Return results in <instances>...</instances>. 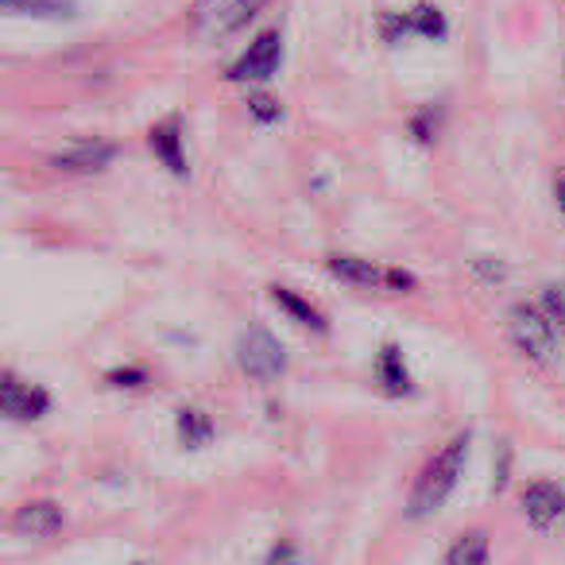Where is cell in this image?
<instances>
[{"instance_id":"obj_12","label":"cell","mask_w":565,"mask_h":565,"mask_svg":"<svg viewBox=\"0 0 565 565\" xmlns=\"http://www.w3.org/2000/svg\"><path fill=\"white\" fill-rule=\"evenodd\" d=\"M376 384L384 387L392 399H403V395L415 392V384H411V372H407V356H403V349L395 345V341H387V345L380 349V356H376Z\"/></svg>"},{"instance_id":"obj_10","label":"cell","mask_w":565,"mask_h":565,"mask_svg":"<svg viewBox=\"0 0 565 565\" xmlns=\"http://www.w3.org/2000/svg\"><path fill=\"white\" fill-rule=\"evenodd\" d=\"M148 143H151V151H156V159L174 174V179H186L190 163H186V151H182V120L174 117V113L151 128Z\"/></svg>"},{"instance_id":"obj_6","label":"cell","mask_w":565,"mask_h":565,"mask_svg":"<svg viewBox=\"0 0 565 565\" xmlns=\"http://www.w3.org/2000/svg\"><path fill=\"white\" fill-rule=\"evenodd\" d=\"M282 63V35L279 32H264L248 43L241 58L228 66V78L233 82H267Z\"/></svg>"},{"instance_id":"obj_7","label":"cell","mask_w":565,"mask_h":565,"mask_svg":"<svg viewBox=\"0 0 565 565\" xmlns=\"http://www.w3.org/2000/svg\"><path fill=\"white\" fill-rule=\"evenodd\" d=\"M0 411L17 423H35L51 411V392L47 387H35V384H24L20 376H4L0 384Z\"/></svg>"},{"instance_id":"obj_11","label":"cell","mask_w":565,"mask_h":565,"mask_svg":"<svg viewBox=\"0 0 565 565\" xmlns=\"http://www.w3.org/2000/svg\"><path fill=\"white\" fill-rule=\"evenodd\" d=\"M12 526L20 534H32V539H51L63 531V508L55 500H32L12 515Z\"/></svg>"},{"instance_id":"obj_20","label":"cell","mask_w":565,"mask_h":565,"mask_svg":"<svg viewBox=\"0 0 565 565\" xmlns=\"http://www.w3.org/2000/svg\"><path fill=\"white\" fill-rule=\"evenodd\" d=\"M472 275L480 282H503L508 279V264H500V259H472Z\"/></svg>"},{"instance_id":"obj_18","label":"cell","mask_w":565,"mask_h":565,"mask_svg":"<svg viewBox=\"0 0 565 565\" xmlns=\"http://www.w3.org/2000/svg\"><path fill=\"white\" fill-rule=\"evenodd\" d=\"M248 109H252V117L259 120V125H275V120L282 117V105L275 102V97H267V94H248Z\"/></svg>"},{"instance_id":"obj_2","label":"cell","mask_w":565,"mask_h":565,"mask_svg":"<svg viewBox=\"0 0 565 565\" xmlns=\"http://www.w3.org/2000/svg\"><path fill=\"white\" fill-rule=\"evenodd\" d=\"M508 333L519 349H523L531 361L550 364L557 356V326L546 310L531 307V302H519L508 315Z\"/></svg>"},{"instance_id":"obj_19","label":"cell","mask_w":565,"mask_h":565,"mask_svg":"<svg viewBox=\"0 0 565 565\" xmlns=\"http://www.w3.org/2000/svg\"><path fill=\"white\" fill-rule=\"evenodd\" d=\"M411 132H415L418 143H430L438 136V109H418L415 120H411Z\"/></svg>"},{"instance_id":"obj_13","label":"cell","mask_w":565,"mask_h":565,"mask_svg":"<svg viewBox=\"0 0 565 565\" xmlns=\"http://www.w3.org/2000/svg\"><path fill=\"white\" fill-rule=\"evenodd\" d=\"M4 17H28V20H74L78 4L74 0H0Z\"/></svg>"},{"instance_id":"obj_3","label":"cell","mask_w":565,"mask_h":565,"mask_svg":"<svg viewBox=\"0 0 565 565\" xmlns=\"http://www.w3.org/2000/svg\"><path fill=\"white\" fill-rule=\"evenodd\" d=\"M236 364L248 372L252 380L267 384V380H279L287 372V349L264 326H248V330L236 338Z\"/></svg>"},{"instance_id":"obj_8","label":"cell","mask_w":565,"mask_h":565,"mask_svg":"<svg viewBox=\"0 0 565 565\" xmlns=\"http://www.w3.org/2000/svg\"><path fill=\"white\" fill-rule=\"evenodd\" d=\"M399 35H423V40H446V17L434 4H415L407 17H384V40H399Z\"/></svg>"},{"instance_id":"obj_21","label":"cell","mask_w":565,"mask_h":565,"mask_svg":"<svg viewBox=\"0 0 565 565\" xmlns=\"http://www.w3.org/2000/svg\"><path fill=\"white\" fill-rule=\"evenodd\" d=\"M143 380H148V372H143L140 364H128V369L109 372V384H117V387H140Z\"/></svg>"},{"instance_id":"obj_5","label":"cell","mask_w":565,"mask_h":565,"mask_svg":"<svg viewBox=\"0 0 565 565\" xmlns=\"http://www.w3.org/2000/svg\"><path fill=\"white\" fill-rule=\"evenodd\" d=\"M117 159V143L102 140V136H78V140H66L63 148L51 151V163L63 167L74 174H94Z\"/></svg>"},{"instance_id":"obj_4","label":"cell","mask_w":565,"mask_h":565,"mask_svg":"<svg viewBox=\"0 0 565 565\" xmlns=\"http://www.w3.org/2000/svg\"><path fill=\"white\" fill-rule=\"evenodd\" d=\"M271 0H198L194 4V24L202 35L217 40V35H233L244 24L259 17Z\"/></svg>"},{"instance_id":"obj_23","label":"cell","mask_w":565,"mask_h":565,"mask_svg":"<svg viewBox=\"0 0 565 565\" xmlns=\"http://www.w3.org/2000/svg\"><path fill=\"white\" fill-rule=\"evenodd\" d=\"M508 469H511V454H508V441H500V472H495L492 488L500 492L503 484H508Z\"/></svg>"},{"instance_id":"obj_1","label":"cell","mask_w":565,"mask_h":565,"mask_svg":"<svg viewBox=\"0 0 565 565\" xmlns=\"http://www.w3.org/2000/svg\"><path fill=\"white\" fill-rule=\"evenodd\" d=\"M472 434L461 430L441 446V454L430 457V465L423 469V477L415 480V492H411V519H426L449 500V492L457 488V477L465 469V457H469Z\"/></svg>"},{"instance_id":"obj_17","label":"cell","mask_w":565,"mask_h":565,"mask_svg":"<svg viewBox=\"0 0 565 565\" xmlns=\"http://www.w3.org/2000/svg\"><path fill=\"white\" fill-rule=\"evenodd\" d=\"M179 441L186 449H202L213 441V423L210 415H202L198 407H182L179 411Z\"/></svg>"},{"instance_id":"obj_9","label":"cell","mask_w":565,"mask_h":565,"mask_svg":"<svg viewBox=\"0 0 565 565\" xmlns=\"http://www.w3.org/2000/svg\"><path fill=\"white\" fill-rule=\"evenodd\" d=\"M523 511L539 531H546L565 515V488L554 484V480H534L523 492Z\"/></svg>"},{"instance_id":"obj_14","label":"cell","mask_w":565,"mask_h":565,"mask_svg":"<svg viewBox=\"0 0 565 565\" xmlns=\"http://www.w3.org/2000/svg\"><path fill=\"white\" fill-rule=\"evenodd\" d=\"M330 271L353 287H387V267H376L356 256H330Z\"/></svg>"},{"instance_id":"obj_15","label":"cell","mask_w":565,"mask_h":565,"mask_svg":"<svg viewBox=\"0 0 565 565\" xmlns=\"http://www.w3.org/2000/svg\"><path fill=\"white\" fill-rule=\"evenodd\" d=\"M271 299H275V307L282 310V315H291L299 326H307V330H315V333H326L330 330V322H326L322 315H318L315 307H310L302 295H295L291 287H271Z\"/></svg>"},{"instance_id":"obj_22","label":"cell","mask_w":565,"mask_h":565,"mask_svg":"<svg viewBox=\"0 0 565 565\" xmlns=\"http://www.w3.org/2000/svg\"><path fill=\"white\" fill-rule=\"evenodd\" d=\"M267 565H302V557L291 542H279V546H271V554H267Z\"/></svg>"},{"instance_id":"obj_16","label":"cell","mask_w":565,"mask_h":565,"mask_svg":"<svg viewBox=\"0 0 565 565\" xmlns=\"http://www.w3.org/2000/svg\"><path fill=\"white\" fill-rule=\"evenodd\" d=\"M441 565H488V534L469 531L446 550V562Z\"/></svg>"},{"instance_id":"obj_24","label":"cell","mask_w":565,"mask_h":565,"mask_svg":"<svg viewBox=\"0 0 565 565\" xmlns=\"http://www.w3.org/2000/svg\"><path fill=\"white\" fill-rule=\"evenodd\" d=\"M554 198H557V210L565 213V174H557L554 179Z\"/></svg>"}]
</instances>
